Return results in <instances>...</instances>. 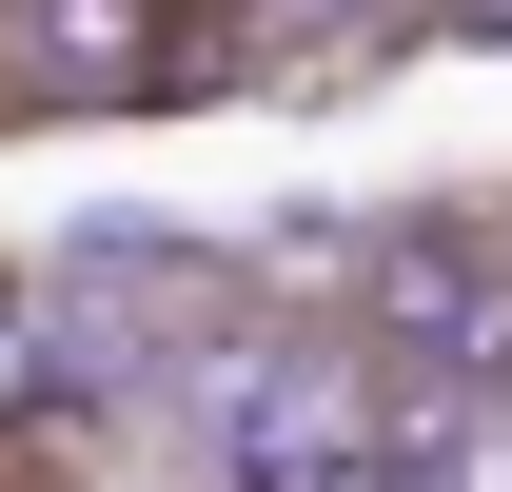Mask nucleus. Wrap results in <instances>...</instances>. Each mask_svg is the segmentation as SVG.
<instances>
[{
    "label": "nucleus",
    "instance_id": "2",
    "mask_svg": "<svg viewBox=\"0 0 512 492\" xmlns=\"http://www.w3.org/2000/svg\"><path fill=\"white\" fill-rule=\"evenodd\" d=\"M335 335L375 374H512V197H414V217H375Z\"/></svg>",
    "mask_w": 512,
    "mask_h": 492
},
{
    "label": "nucleus",
    "instance_id": "5",
    "mask_svg": "<svg viewBox=\"0 0 512 492\" xmlns=\"http://www.w3.org/2000/svg\"><path fill=\"white\" fill-rule=\"evenodd\" d=\"M178 20H217V40H237V20H276V0H178Z\"/></svg>",
    "mask_w": 512,
    "mask_h": 492
},
{
    "label": "nucleus",
    "instance_id": "3",
    "mask_svg": "<svg viewBox=\"0 0 512 492\" xmlns=\"http://www.w3.org/2000/svg\"><path fill=\"white\" fill-rule=\"evenodd\" d=\"M217 99V20L178 0H0V119H158Z\"/></svg>",
    "mask_w": 512,
    "mask_h": 492
},
{
    "label": "nucleus",
    "instance_id": "4",
    "mask_svg": "<svg viewBox=\"0 0 512 492\" xmlns=\"http://www.w3.org/2000/svg\"><path fill=\"white\" fill-rule=\"evenodd\" d=\"M40 394H60V335H40V296H20V276H0V433L40 414Z\"/></svg>",
    "mask_w": 512,
    "mask_h": 492
},
{
    "label": "nucleus",
    "instance_id": "1",
    "mask_svg": "<svg viewBox=\"0 0 512 492\" xmlns=\"http://www.w3.org/2000/svg\"><path fill=\"white\" fill-rule=\"evenodd\" d=\"M197 374H217V394H197L217 492H394L375 355H355V335H217Z\"/></svg>",
    "mask_w": 512,
    "mask_h": 492
}]
</instances>
